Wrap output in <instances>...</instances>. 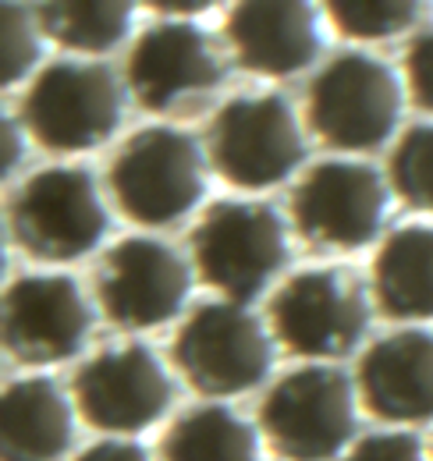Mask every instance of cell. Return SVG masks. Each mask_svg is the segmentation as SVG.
<instances>
[{"mask_svg": "<svg viewBox=\"0 0 433 461\" xmlns=\"http://www.w3.org/2000/svg\"><path fill=\"white\" fill-rule=\"evenodd\" d=\"M203 153L178 128H143L110 160V192L117 210L146 228L181 221L207 192Z\"/></svg>", "mask_w": 433, "mask_h": 461, "instance_id": "cell-1", "label": "cell"}, {"mask_svg": "<svg viewBox=\"0 0 433 461\" xmlns=\"http://www.w3.org/2000/svg\"><path fill=\"white\" fill-rule=\"evenodd\" d=\"M192 259L227 302H253L288 263L284 224L267 203L220 199L192 230Z\"/></svg>", "mask_w": 433, "mask_h": 461, "instance_id": "cell-2", "label": "cell"}, {"mask_svg": "<svg viewBox=\"0 0 433 461\" xmlns=\"http://www.w3.org/2000/svg\"><path fill=\"white\" fill-rule=\"evenodd\" d=\"M107 210L86 167H47L11 199L14 241L43 263H71L100 245Z\"/></svg>", "mask_w": 433, "mask_h": 461, "instance_id": "cell-3", "label": "cell"}, {"mask_svg": "<svg viewBox=\"0 0 433 461\" xmlns=\"http://www.w3.org/2000/svg\"><path fill=\"white\" fill-rule=\"evenodd\" d=\"M121 121V89L107 64L57 60L22 100V124L51 153H82L107 142Z\"/></svg>", "mask_w": 433, "mask_h": 461, "instance_id": "cell-4", "label": "cell"}, {"mask_svg": "<svg viewBox=\"0 0 433 461\" xmlns=\"http://www.w3.org/2000/svg\"><path fill=\"white\" fill-rule=\"evenodd\" d=\"M174 366L192 391L227 398L256 387L273 362L271 338L263 323L242 302L199 305L174 338Z\"/></svg>", "mask_w": 433, "mask_h": 461, "instance_id": "cell-5", "label": "cell"}, {"mask_svg": "<svg viewBox=\"0 0 433 461\" xmlns=\"http://www.w3.org/2000/svg\"><path fill=\"white\" fill-rule=\"evenodd\" d=\"M309 128L334 149H377L401 114L394 71L370 54H341L309 86Z\"/></svg>", "mask_w": 433, "mask_h": 461, "instance_id": "cell-6", "label": "cell"}, {"mask_svg": "<svg viewBox=\"0 0 433 461\" xmlns=\"http://www.w3.org/2000/svg\"><path fill=\"white\" fill-rule=\"evenodd\" d=\"M260 429L281 458H330L355 433L352 380L334 366H306L273 384Z\"/></svg>", "mask_w": 433, "mask_h": 461, "instance_id": "cell-7", "label": "cell"}, {"mask_svg": "<svg viewBox=\"0 0 433 461\" xmlns=\"http://www.w3.org/2000/svg\"><path fill=\"white\" fill-rule=\"evenodd\" d=\"M216 174L235 188H271L306 157L295 111L284 96L227 100L207 131Z\"/></svg>", "mask_w": 433, "mask_h": 461, "instance_id": "cell-8", "label": "cell"}, {"mask_svg": "<svg viewBox=\"0 0 433 461\" xmlns=\"http://www.w3.org/2000/svg\"><path fill=\"white\" fill-rule=\"evenodd\" d=\"M271 323L284 351L302 358H341L366 334L370 305L352 274L306 270L273 294Z\"/></svg>", "mask_w": 433, "mask_h": 461, "instance_id": "cell-9", "label": "cell"}, {"mask_svg": "<svg viewBox=\"0 0 433 461\" xmlns=\"http://www.w3.org/2000/svg\"><path fill=\"white\" fill-rule=\"evenodd\" d=\"M192 288L185 259L153 238H124L97 267V298L114 327L150 330L185 305Z\"/></svg>", "mask_w": 433, "mask_h": 461, "instance_id": "cell-10", "label": "cell"}, {"mask_svg": "<svg viewBox=\"0 0 433 461\" xmlns=\"http://www.w3.org/2000/svg\"><path fill=\"white\" fill-rule=\"evenodd\" d=\"M387 188L370 164L327 160L291 192V217L299 234L320 249H363L377 238Z\"/></svg>", "mask_w": 433, "mask_h": 461, "instance_id": "cell-11", "label": "cell"}, {"mask_svg": "<svg viewBox=\"0 0 433 461\" xmlns=\"http://www.w3.org/2000/svg\"><path fill=\"white\" fill-rule=\"evenodd\" d=\"M75 404L93 429L139 433L170 404V380L146 345L100 351L75 373Z\"/></svg>", "mask_w": 433, "mask_h": 461, "instance_id": "cell-12", "label": "cell"}, {"mask_svg": "<svg viewBox=\"0 0 433 461\" xmlns=\"http://www.w3.org/2000/svg\"><path fill=\"white\" fill-rule=\"evenodd\" d=\"M93 312L75 277H18L4 291V348L25 366H51L86 345Z\"/></svg>", "mask_w": 433, "mask_h": 461, "instance_id": "cell-13", "label": "cell"}, {"mask_svg": "<svg viewBox=\"0 0 433 461\" xmlns=\"http://www.w3.org/2000/svg\"><path fill=\"white\" fill-rule=\"evenodd\" d=\"M220 75V60L192 22L150 25L128 58V86L146 111H167L181 96L216 86Z\"/></svg>", "mask_w": 433, "mask_h": 461, "instance_id": "cell-14", "label": "cell"}, {"mask_svg": "<svg viewBox=\"0 0 433 461\" xmlns=\"http://www.w3.org/2000/svg\"><path fill=\"white\" fill-rule=\"evenodd\" d=\"M238 64L256 75H295L320 54L317 11L302 0H249L224 22Z\"/></svg>", "mask_w": 433, "mask_h": 461, "instance_id": "cell-15", "label": "cell"}, {"mask_svg": "<svg viewBox=\"0 0 433 461\" xmlns=\"http://www.w3.org/2000/svg\"><path fill=\"white\" fill-rule=\"evenodd\" d=\"M359 394L383 422L433 419V334L398 330L370 345L359 362Z\"/></svg>", "mask_w": 433, "mask_h": 461, "instance_id": "cell-16", "label": "cell"}, {"mask_svg": "<svg viewBox=\"0 0 433 461\" xmlns=\"http://www.w3.org/2000/svg\"><path fill=\"white\" fill-rule=\"evenodd\" d=\"M71 447V408L47 376L18 380L0 398V455L7 461L60 458Z\"/></svg>", "mask_w": 433, "mask_h": 461, "instance_id": "cell-17", "label": "cell"}, {"mask_svg": "<svg viewBox=\"0 0 433 461\" xmlns=\"http://www.w3.org/2000/svg\"><path fill=\"white\" fill-rule=\"evenodd\" d=\"M373 294L387 320H433V228H398L373 259Z\"/></svg>", "mask_w": 433, "mask_h": 461, "instance_id": "cell-18", "label": "cell"}, {"mask_svg": "<svg viewBox=\"0 0 433 461\" xmlns=\"http://www.w3.org/2000/svg\"><path fill=\"white\" fill-rule=\"evenodd\" d=\"M260 440L256 429L238 419L224 404H203L174 419L163 433V458H199V461H249L256 458Z\"/></svg>", "mask_w": 433, "mask_h": 461, "instance_id": "cell-19", "label": "cell"}, {"mask_svg": "<svg viewBox=\"0 0 433 461\" xmlns=\"http://www.w3.org/2000/svg\"><path fill=\"white\" fill-rule=\"evenodd\" d=\"M40 29L68 50L82 54H104L117 47L132 25V4L124 0H57V4H40L36 11Z\"/></svg>", "mask_w": 433, "mask_h": 461, "instance_id": "cell-20", "label": "cell"}, {"mask_svg": "<svg viewBox=\"0 0 433 461\" xmlns=\"http://www.w3.org/2000/svg\"><path fill=\"white\" fill-rule=\"evenodd\" d=\"M327 14L341 36L383 40V36L405 32L419 18V4L416 0H330Z\"/></svg>", "mask_w": 433, "mask_h": 461, "instance_id": "cell-21", "label": "cell"}, {"mask_svg": "<svg viewBox=\"0 0 433 461\" xmlns=\"http://www.w3.org/2000/svg\"><path fill=\"white\" fill-rule=\"evenodd\" d=\"M391 185L412 210L433 213V124H416L391 153Z\"/></svg>", "mask_w": 433, "mask_h": 461, "instance_id": "cell-22", "label": "cell"}, {"mask_svg": "<svg viewBox=\"0 0 433 461\" xmlns=\"http://www.w3.org/2000/svg\"><path fill=\"white\" fill-rule=\"evenodd\" d=\"M40 60V32L22 4H4L0 7V82L14 86L18 78L29 75V68Z\"/></svg>", "mask_w": 433, "mask_h": 461, "instance_id": "cell-23", "label": "cell"}, {"mask_svg": "<svg viewBox=\"0 0 433 461\" xmlns=\"http://www.w3.org/2000/svg\"><path fill=\"white\" fill-rule=\"evenodd\" d=\"M405 75H409L412 104L423 111H433V29L412 40V47L405 54Z\"/></svg>", "mask_w": 433, "mask_h": 461, "instance_id": "cell-24", "label": "cell"}, {"mask_svg": "<svg viewBox=\"0 0 433 461\" xmlns=\"http://www.w3.org/2000/svg\"><path fill=\"white\" fill-rule=\"evenodd\" d=\"M423 444L416 433H373V437H363L355 447H352V458L359 461H412L419 458Z\"/></svg>", "mask_w": 433, "mask_h": 461, "instance_id": "cell-25", "label": "cell"}, {"mask_svg": "<svg viewBox=\"0 0 433 461\" xmlns=\"http://www.w3.org/2000/svg\"><path fill=\"white\" fill-rule=\"evenodd\" d=\"M146 447L132 444V440H100L93 447L82 451V461H143Z\"/></svg>", "mask_w": 433, "mask_h": 461, "instance_id": "cell-26", "label": "cell"}, {"mask_svg": "<svg viewBox=\"0 0 433 461\" xmlns=\"http://www.w3.org/2000/svg\"><path fill=\"white\" fill-rule=\"evenodd\" d=\"M22 160V131H18V121L14 117H4V160H0V171L11 174Z\"/></svg>", "mask_w": 433, "mask_h": 461, "instance_id": "cell-27", "label": "cell"}, {"mask_svg": "<svg viewBox=\"0 0 433 461\" xmlns=\"http://www.w3.org/2000/svg\"><path fill=\"white\" fill-rule=\"evenodd\" d=\"M150 7L161 14H203L210 7V0H157Z\"/></svg>", "mask_w": 433, "mask_h": 461, "instance_id": "cell-28", "label": "cell"}]
</instances>
